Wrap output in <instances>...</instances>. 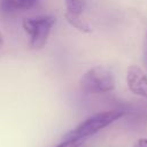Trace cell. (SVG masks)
Masks as SVG:
<instances>
[{"mask_svg": "<svg viewBox=\"0 0 147 147\" xmlns=\"http://www.w3.org/2000/svg\"><path fill=\"white\" fill-rule=\"evenodd\" d=\"M123 115H124V110L122 109H111V110H106V111L94 114L90 116L88 118H86L84 122H82L74 130L64 134V137L74 138V139H78L83 141L87 137L95 134L103 127L119 119Z\"/></svg>", "mask_w": 147, "mask_h": 147, "instance_id": "6da1fadb", "label": "cell"}, {"mask_svg": "<svg viewBox=\"0 0 147 147\" xmlns=\"http://www.w3.org/2000/svg\"><path fill=\"white\" fill-rule=\"evenodd\" d=\"M82 140L78 139H74V138H65L63 137V139L61 140V142H59L55 147H79L82 145Z\"/></svg>", "mask_w": 147, "mask_h": 147, "instance_id": "ba28073f", "label": "cell"}, {"mask_svg": "<svg viewBox=\"0 0 147 147\" xmlns=\"http://www.w3.org/2000/svg\"><path fill=\"white\" fill-rule=\"evenodd\" d=\"M126 82L130 91L137 95L147 98V75L138 65H131L127 69Z\"/></svg>", "mask_w": 147, "mask_h": 147, "instance_id": "277c9868", "label": "cell"}, {"mask_svg": "<svg viewBox=\"0 0 147 147\" xmlns=\"http://www.w3.org/2000/svg\"><path fill=\"white\" fill-rule=\"evenodd\" d=\"M133 147H147V139H139L138 141H136Z\"/></svg>", "mask_w": 147, "mask_h": 147, "instance_id": "9c48e42d", "label": "cell"}, {"mask_svg": "<svg viewBox=\"0 0 147 147\" xmlns=\"http://www.w3.org/2000/svg\"><path fill=\"white\" fill-rule=\"evenodd\" d=\"M64 16H65L67 21H68L74 28H76L77 30H79V31H82V32H91V31H92V29L90 28V25H88L86 22H84L78 15H74V14H70V13H67V11H65Z\"/></svg>", "mask_w": 147, "mask_h": 147, "instance_id": "8992f818", "label": "cell"}, {"mask_svg": "<svg viewBox=\"0 0 147 147\" xmlns=\"http://www.w3.org/2000/svg\"><path fill=\"white\" fill-rule=\"evenodd\" d=\"M2 41H3V37H2V33L0 32V45L2 44Z\"/></svg>", "mask_w": 147, "mask_h": 147, "instance_id": "8fae6325", "label": "cell"}, {"mask_svg": "<svg viewBox=\"0 0 147 147\" xmlns=\"http://www.w3.org/2000/svg\"><path fill=\"white\" fill-rule=\"evenodd\" d=\"M36 5H38L36 0H2L0 1V14H14L30 9Z\"/></svg>", "mask_w": 147, "mask_h": 147, "instance_id": "5b68a950", "label": "cell"}, {"mask_svg": "<svg viewBox=\"0 0 147 147\" xmlns=\"http://www.w3.org/2000/svg\"><path fill=\"white\" fill-rule=\"evenodd\" d=\"M65 6H67V13L79 16L84 11L86 2L80 1V0H68V1H65Z\"/></svg>", "mask_w": 147, "mask_h": 147, "instance_id": "52a82bcc", "label": "cell"}, {"mask_svg": "<svg viewBox=\"0 0 147 147\" xmlns=\"http://www.w3.org/2000/svg\"><path fill=\"white\" fill-rule=\"evenodd\" d=\"M54 23L55 17L52 15H40L23 21V29L30 36V45L33 49H41L45 46Z\"/></svg>", "mask_w": 147, "mask_h": 147, "instance_id": "3957f363", "label": "cell"}, {"mask_svg": "<svg viewBox=\"0 0 147 147\" xmlns=\"http://www.w3.org/2000/svg\"><path fill=\"white\" fill-rule=\"evenodd\" d=\"M145 59L147 62V34H146V41H145Z\"/></svg>", "mask_w": 147, "mask_h": 147, "instance_id": "30bf717a", "label": "cell"}, {"mask_svg": "<svg viewBox=\"0 0 147 147\" xmlns=\"http://www.w3.org/2000/svg\"><path fill=\"white\" fill-rule=\"evenodd\" d=\"M80 88L87 93H107L115 88V79L110 70L96 65L88 69L79 80Z\"/></svg>", "mask_w": 147, "mask_h": 147, "instance_id": "7a4b0ae2", "label": "cell"}]
</instances>
